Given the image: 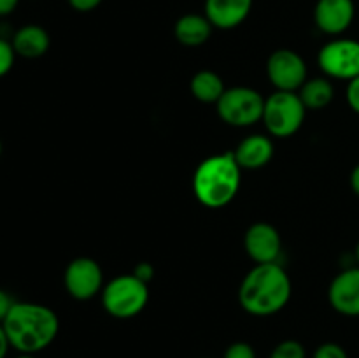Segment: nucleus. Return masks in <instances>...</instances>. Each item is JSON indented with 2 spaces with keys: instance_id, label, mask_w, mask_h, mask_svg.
I'll return each mask as SVG.
<instances>
[{
  "instance_id": "1",
  "label": "nucleus",
  "mask_w": 359,
  "mask_h": 358,
  "mask_svg": "<svg viewBox=\"0 0 359 358\" xmlns=\"http://www.w3.org/2000/svg\"><path fill=\"white\" fill-rule=\"evenodd\" d=\"M293 293L290 274L279 263H256L242 279L238 302L252 316H272L283 311Z\"/></svg>"
},
{
  "instance_id": "2",
  "label": "nucleus",
  "mask_w": 359,
  "mask_h": 358,
  "mask_svg": "<svg viewBox=\"0 0 359 358\" xmlns=\"http://www.w3.org/2000/svg\"><path fill=\"white\" fill-rule=\"evenodd\" d=\"M11 347L25 354L46 350L56 339L60 319L51 307L35 302H14L2 323Z\"/></svg>"
},
{
  "instance_id": "3",
  "label": "nucleus",
  "mask_w": 359,
  "mask_h": 358,
  "mask_svg": "<svg viewBox=\"0 0 359 358\" xmlns=\"http://www.w3.org/2000/svg\"><path fill=\"white\" fill-rule=\"evenodd\" d=\"M242 168L233 151L212 154L200 161L193 174V193L203 207L221 209L233 202L241 190Z\"/></svg>"
},
{
  "instance_id": "4",
  "label": "nucleus",
  "mask_w": 359,
  "mask_h": 358,
  "mask_svg": "<svg viewBox=\"0 0 359 358\" xmlns=\"http://www.w3.org/2000/svg\"><path fill=\"white\" fill-rule=\"evenodd\" d=\"M100 295L107 314L118 319H130L146 309L149 286L135 274H121L109 281Z\"/></svg>"
},
{
  "instance_id": "5",
  "label": "nucleus",
  "mask_w": 359,
  "mask_h": 358,
  "mask_svg": "<svg viewBox=\"0 0 359 358\" xmlns=\"http://www.w3.org/2000/svg\"><path fill=\"white\" fill-rule=\"evenodd\" d=\"M307 114V107L302 102L298 91H273L265 98L263 125L272 137L286 139L302 128Z\"/></svg>"
},
{
  "instance_id": "6",
  "label": "nucleus",
  "mask_w": 359,
  "mask_h": 358,
  "mask_svg": "<svg viewBox=\"0 0 359 358\" xmlns=\"http://www.w3.org/2000/svg\"><path fill=\"white\" fill-rule=\"evenodd\" d=\"M217 116L226 125L245 128L262 121L265 111V98L259 91L249 86L226 88L216 104Z\"/></svg>"
},
{
  "instance_id": "7",
  "label": "nucleus",
  "mask_w": 359,
  "mask_h": 358,
  "mask_svg": "<svg viewBox=\"0 0 359 358\" xmlns=\"http://www.w3.org/2000/svg\"><path fill=\"white\" fill-rule=\"evenodd\" d=\"M318 65L330 79L347 81L359 76V41L335 37L318 53Z\"/></svg>"
},
{
  "instance_id": "8",
  "label": "nucleus",
  "mask_w": 359,
  "mask_h": 358,
  "mask_svg": "<svg viewBox=\"0 0 359 358\" xmlns=\"http://www.w3.org/2000/svg\"><path fill=\"white\" fill-rule=\"evenodd\" d=\"M67 293L76 300H90L104 290V270L97 260L90 256L74 258L63 274Z\"/></svg>"
},
{
  "instance_id": "9",
  "label": "nucleus",
  "mask_w": 359,
  "mask_h": 358,
  "mask_svg": "<svg viewBox=\"0 0 359 358\" xmlns=\"http://www.w3.org/2000/svg\"><path fill=\"white\" fill-rule=\"evenodd\" d=\"M266 76L277 91H298L307 81V63L293 49H276L266 62Z\"/></svg>"
},
{
  "instance_id": "10",
  "label": "nucleus",
  "mask_w": 359,
  "mask_h": 358,
  "mask_svg": "<svg viewBox=\"0 0 359 358\" xmlns=\"http://www.w3.org/2000/svg\"><path fill=\"white\" fill-rule=\"evenodd\" d=\"M244 249L252 262L276 263L283 253V239L273 225L258 221L245 230Z\"/></svg>"
},
{
  "instance_id": "11",
  "label": "nucleus",
  "mask_w": 359,
  "mask_h": 358,
  "mask_svg": "<svg viewBox=\"0 0 359 358\" xmlns=\"http://www.w3.org/2000/svg\"><path fill=\"white\" fill-rule=\"evenodd\" d=\"M356 16L354 0H318L314 7V23L323 34L339 37L349 30Z\"/></svg>"
},
{
  "instance_id": "12",
  "label": "nucleus",
  "mask_w": 359,
  "mask_h": 358,
  "mask_svg": "<svg viewBox=\"0 0 359 358\" xmlns=\"http://www.w3.org/2000/svg\"><path fill=\"white\" fill-rule=\"evenodd\" d=\"M328 302L339 314L359 316V265L349 267L333 277L328 288Z\"/></svg>"
},
{
  "instance_id": "13",
  "label": "nucleus",
  "mask_w": 359,
  "mask_h": 358,
  "mask_svg": "<svg viewBox=\"0 0 359 358\" xmlns=\"http://www.w3.org/2000/svg\"><path fill=\"white\" fill-rule=\"evenodd\" d=\"M252 0H205L203 14L214 28L233 30L251 14Z\"/></svg>"
},
{
  "instance_id": "14",
  "label": "nucleus",
  "mask_w": 359,
  "mask_h": 358,
  "mask_svg": "<svg viewBox=\"0 0 359 358\" xmlns=\"http://www.w3.org/2000/svg\"><path fill=\"white\" fill-rule=\"evenodd\" d=\"M233 154L242 171H258L273 158V142L265 133H252L238 142Z\"/></svg>"
},
{
  "instance_id": "15",
  "label": "nucleus",
  "mask_w": 359,
  "mask_h": 358,
  "mask_svg": "<svg viewBox=\"0 0 359 358\" xmlns=\"http://www.w3.org/2000/svg\"><path fill=\"white\" fill-rule=\"evenodd\" d=\"M11 44H13L16 56L35 60L48 53L51 39H49L48 30L42 28L41 25H25L14 32Z\"/></svg>"
},
{
  "instance_id": "16",
  "label": "nucleus",
  "mask_w": 359,
  "mask_h": 358,
  "mask_svg": "<svg viewBox=\"0 0 359 358\" xmlns=\"http://www.w3.org/2000/svg\"><path fill=\"white\" fill-rule=\"evenodd\" d=\"M214 27L207 20L205 14L189 13L179 18L174 25V35L179 44L186 48H198L205 44L212 35Z\"/></svg>"
},
{
  "instance_id": "17",
  "label": "nucleus",
  "mask_w": 359,
  "mask_h": 358,
  "mask_svg": "<svg viewBox=\"0 0 359 358\" xmlns=\"http://www.w3.org/2000/svg\"><path fill=\"white\" fill-rule=\"evenodd\" d=\"M189 91L202 104H217L226 91L223 77L214 70H198L189 81Z\"/></svg>"
},
{
  "instance_id": "18",
  "label": "nucleus",
  "mask_w": 359,
  "mask_h": 358,
  "mask_svg": "<svg viewBox=\"0 0 359 358\" xmlns=\"http://www.w3.org/2000/svg\"><path fill=\"white\" fill-rule=\"evenodd\" d=\"M302 102L307 107V111H321L328 107L335 98V86L330 81V77H312L304 83V86L298 90Z\"/></svg>"
},
{
  "instance_id": "19",
  "label": "nucleus",
  "mask_w": 359,
  "mask_h": 358,
  "mask_svg": "<svg viewBox=\"0 0 359 358\" xmlns=\"http://www.w3.org/2000/svg\"><path fill=\"white\" fill-rule=\"evenodd\" d=\"M270 358H307V353H305L304 344L298 343V340L287 339L273 347Z\"/></svg>"
},
{
  "instance_id": "20",
  "label": "nucleus",
  "mask_w": 359,
  "mask_h": 358,
  "mask_svg": "<svg viewBox=\"0 0 359 358\" xmlns=\"http://www.w3.org/2000/svg\"><path fill=\"white\" fill-rule=\"evenodd\" d=\"M14 60H16V53H14L13 44L0 37V77H4L13 69Z\"/></svg>"
},
{
  "instance_id": "21",
  "label": "nucleus",
  "mask_w": 359,
  "mask_h": 358,
  "mask_svg": "<svg viewBox=\"0 0 359 358\" xmlns=\"http://www.w3.org/2000/svg\"><path fill=\"white\" fill-rule=\"evenodd\" d=\"M223 358H256V351L248 343H233L224 351Z\"/></svg>"
},
{
  "instance_id": "22",
  "label": "nucleus",
  "mask_w": 359,
  "mask_h": 358,
  "mask_svg": "<svg viewBox=\"0 0 359 358\" xmlns=\"http://www.w3.org/2000/svg\"><path fill=\"white\" fill-rule=\"evenodd\" d=\"M312 358H349L347 351L337 343H325L314 351Z\"/></svg>"
},
{
  "instance_id": "23",
  "label": "nucleus",
  "mask_w": 359,
  "mask_h": 358,
  "mask_svg": "<svg viewBox=\"0 0 359 358\" xmlns=\"http://www.w3.org/2000/svg\"><path fill=\"white\" fill-rule=\"evenodd\" d=\"M346 98L349 107L353 109L356 114H359V76L351 79L347 83V90H346Z\"/></svg>"
},
{
  "instance_id": "24",
  "label": "nucleus",
  "mask_w": 359,
  "mask_h": 358,
  "mask_svg": "<svg viewBox=\"0 0 359 358\" xmlns=\"http://www.w3.org/2000/svg\"><path fill=\"white\" fill-rule=\"evenodd\" d=\"M67 2L77 13H90V11L97 9L104 0H67Z\"/></svg>"
},
{
  "instance_id": "25",
  "label": "nucleus",
  "mask_w": 359,
  "mask_h": 358,
  "mask_svg": "<svg viewBox=\"0 0 359 358\" xmlns=\"http://www.w3.org/2000/svg\"><path fill=\"white\" fill-rule=\"evenodd\" d=\"M13 305H14L13 297H11L6 290L0 288V323H4V319L7 318V314H9L11 309H13Z\"/></svg>"
},
{
  "instance_id": "26",
  "label": "nucleus",
  "mask_w": 359,
  "mask_h": 358,
  "mask_svg": "<svg viewBox=\"0 0 359 358\" xmlns=\"http://www.w3.org/2000/svg\"><path fill=\"white\" fill-rule=\"evenodd\" d=\"M133 274H135V276H139L140 279L146 281V283H147V281H149L151 277H153L154 269H153V267L149 265V263H140V265L137 267L135 272H133Z\"/></svg>"
},
{
  "instance_id": "27",
  "label": "nucleus",
  "mask_w": 359,
  "mask_h": 358,
  "mask_svg": "<svg viewBox=\"0 0 359 358\" xmlns=\"http://www.w3.org/2000/svg\"><path fill=\"white\" fill-rule=\"evenodd\" d=\"M20 0H0V16H9L18 7Z\"/></svg>"
},
{
  "instance_id": "28",
  "label": "nucleus",
  "mask_w": 359,
  "mask_h": 358,
  "mask_svg": "<svg viewBox=\"0 0 359 358\" xmlns=\"http://www.w3.org/2000/svg\"><path fill=\"white\" fill-rule=\"evenodd\" d=\"M9 347H11V343L9 339H7V333L6 330H4L2 323H0V358H6Z\"/></svg>"
},
{
  "instance_id": "29",
  "label": "nucleus",
  "mask_w": 359,
  "mask_h": 358,
  "mask_svg": "<svg viewBox=\"0 0 359 358\" xmlns=\"http://www.w3.org/2000/svg\"><path fill=\"white\" fill-rule=\"evenodd\" d=\"M351 188L359 197V164L351 172Z\"/></svg>"
},
{
  "instance_id": "30",
  "label": "nucleus",
  "mask_w": 359,
  "mask_h": 358,
  "mask_svg": "<svg viewBox=\"0 0 359 358\" xmlns=\"http://www.w3.org/2000/svg\"><path fill=\"white\" fill-rule=\"evenodd\" d=\"M354 256H356V263L359 265V241H358V244H356V249H354Z\"/></svg>"
},
{
  "instance_id": "31",
  "label": "nucleus",
  "mask_w": 359,
  "mask_h": 358,
  "mask_svg": "<svg viewBox=\"0 0 359 358\" xmlns=\"http://www.w3.org/2000/svg\"><path fill=\"white\" fill-rule=\"evenodd\" d=\"M16 358H35L34 354H25V353H21L20 357H16Z\"/></svg>"
},
{
  "instance_id": "32",
  "label": "nucleus",
  "mask_w": 359,
  "mask_h": 358,
  "mask_svg": "<svg viewBox=\"0 0 359 358\" xmlns=\"http://www.w3.org/2000/svg\"><path fill=\"white\" fill-rule=\"evenodd\" d=\"M0 154H2V142H0Z\"/></svg>"
}]
</instances>
